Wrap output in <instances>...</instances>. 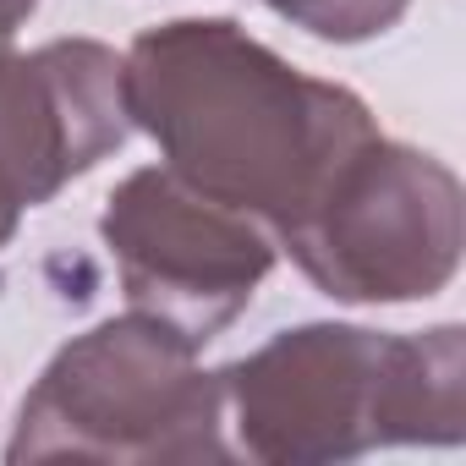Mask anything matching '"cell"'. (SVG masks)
<instances>
[{
  "label": "cell",
  "instance_id": "277c9868",
  "mask_svg": "<svg viewBox=\"0 0 466 466\" xmlns=\"http://www.w3.org/2000/svg\"><path fill=\"white\" fill-rule=\"evenodd\" d=\"M466 203L444 159L373 132L280 230V253L335 302L400 308L439 297L461 269Z\"/></svg>",
  "mask_w": 466,
  "mask_h": 466
},
{
  "label": "cell",
  "instance_id": "7a4b0ae2",
  "mask_svg": "<svg viewBox=\"0 0 466 466\" xmlns=\"http://www.w3.org/2000/svg\"><path fill=\"white\" fill-rule=\"evenodd\" d=\"M237 455L264 466H329L395 444H461V324L384 335L368 324H297L219 368Z\"/></svg>",
  "mask_w": 466,
  "mask_h": 466
},
{
  "label": "cell",
  "instance_id": "ba28073f",
  "mask_svg": "<svg viewBox=\"0 0 466 466\" xmlns=\"http://www.w3.org/2000/svg\"><path fill=\"white\" fill-rule=\"evenodd\" d=\"M34 12H39V0H0V45H12Z\"/></svg>",
  "mask_w": 466,
  "mask_h": 466
},
{
  "label": "cell",
  "instance_id": "8992f818",
  "mask_svg": "<svg viewBox=\"0 0 466 466\" xmlns=\"http://www.w3.org/2000/svg\"><path fill=\"white\" fill-rule=\"evenodd\" d=\"M127 137V77L110 45H0V248L17 237L28 208L88 176Z\"/></svg>",
  "mask_w": 466,
  "mask_h": 466
},
{
  "label": "cell",
  "instance_id": "3957f363",
  "mask_svg": "<svg viewBox=\"0 0 466 466\" xmlns=\"http://www.w3.org/2000/svg\"><path fill=\"white\" fill-rule=\"evenodd\" d=\"M219 373L148 313H121L66 340L17 406L6 461L198 466L230 461Z\"/></svg>",
  "mask_w": 466,
  "mask_h": 466
},
{
  "label": "cell",
  "instance_id": "6da1fadb",
  "mask_svg": "<svg viewBox=\"0 0 466 466\" xmlns=\"http://www.w3.org/2000/svg\"><path fill=\"white\" fill-rule=\"evenodd\" d=\"M132 132L203 198L280 230L379 121L346 83L313 77L230 17L154 23L121 56Z\"/></svg>",
  "mask_w": 466,
  "mask_h": 466
},
{
  "label": "cell",
  "instance_id": "5b68a950",
  "mask_svg": "<svg viewBox=\"0 0 466 466\" xmlns=\"http://www.w3.org/2000/svg\"><path fill=\"white\" fill-rule=\"evenodd\" d=\"M99 237L116 258L132 313L159 319L198 351L225 324H237L280 258L269 225L203 198L165 165H143L110 192Z\"/></svg>",
  "mask_w": 466,
  "mask_h": 466
},
{
  "label": "cell",
  "instance_id": "52a82bcc",
  "mask_svg": "<svg viewBox=\"0 0 466 466\" xmlns=\"http://www.w3.org/2000/svg\"><path fill=\"white\" fill-rule=\"evenodd\" d=\"M264 6L324 45H362L390 34L411 0H264Z\"/></svg>",
  "mask_w": 466,
  "mask_h": 466
}]
</instances>
